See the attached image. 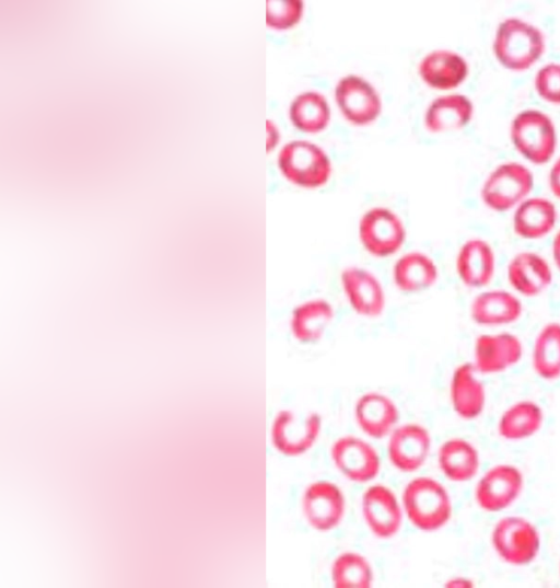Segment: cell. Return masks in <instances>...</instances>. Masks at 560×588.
<instances>
[{
	"instance_id": "obj_1",
	"label": "cell",
	"mask_w": 560,
	"mask_h": 588,
	"mask_svg": "<svg viewBox=\"0 0 560 588\" xmlns=\"http://www.w3.org/2000/svg\"><path fill=\"white\" fill-rule=\"evenodd\" d=\"M404 510L410 523L425 532L444 527L452 516V501L445 487L429 476L411 480L402 493Z\"/></svg>"
},
{
	"instance_id": "obj_2",
	"label": "cell",
	"mask_w": 560,
	"mask_h": 588,
	"mask_svg": "<svg viewBox=\"0 0 560 588\" xmlns=\"http://www.w3.org/2000/svg\"><path fill=\"white\" fill-rule=\"evenodd\" d=\"M540 31L518 19H508L498 26L493 51L506 69L522 71L536 64L544 53Z\"/></svg>"
},
{
	"instance_id": "obj_3",
	"label": "cell",
	"mask_w": 560,
	"mask_h": 588,
	"mask_svg": "<svg viewBox=\"0 0 560 588\" xmlns=\"http://www.w3.org/2000/svg\"><path fill=\"white\" fill-rule=\"evenodd\" d=\"M277 162L285 180L302 188L322 187L330 178L329 158L318 146L310 141L288 142L281 148Z\"/></svg>"
},
{
	"instance_id": "obj_4",
	"label": "cell",
	"mask_w": 560,
	"mask_h": 588,
	"mask_svg": "<svg viewBox=\"0 0 560 588\" xmlns=\"http://www.w3.org/2000/svg\"><path fill=\"white\" fill-rule=\"evenodd\" d=\"M515 149L534 164L547 163L556 150L557 136L551 119L538 109L518 113L511 125Z\"/></svg>"
},
{
	"instance_id": "obj_5",
	"label": "cell",
	"mask_w": 560,
	"mask_h": 588,
	"mask_svg": "<svg viewBox=\"0 0 560 588\" xmlns=\"http://www.w3.org/2000/svg\"><path fill=\"white\" fill-rule=\"evenodd\" d=\"M491 542L499 557L514 566L528 565L540 549V535L536 527L517 516L498 520L492 529Z\"/></svg>"
},
{
	"instance_id": "obj_6",
	"label": "cell",
	"mask_w": 560,
	"mask_h": 588,
	"mask_svg": "<svg viewBox=\"0 0 560 588\" xmlns=\"http://www.w3.org/2000/svg\"><path fill=\"white\" fill-rule=\"evenodd\" d=\"M406 229L400 217L385 207L366 210L359 221V239L368 254L387 258L397 254L406 241Z\"/></svg>"
},
{
	"instance_id": "obj_7",
	"label": "cell",
	"mask_w": 560,
	"mask_h": 588,
	"mask_svg": "<svg viewBox=\"0 0 560 588\" xmlns=\"http://www.w3.org/2000/svg\"><path fill=\"white\" fill-rule=\"evenodd\" d=\"M534 187L532 172L517 162L497 166L481 187V199L494 211H506L526 199Z\"/></svg>"
},
{
	"instance_id": "obj_8",
	"label": "cell",
	"mask_w": 560,
	"mask_h": 588,
	"mask_svg": "<svg viewBox=\"0 0 560 588\" xmlns=\"http://www.w3.org/2000/svg\"><path fill=\"white\" fill-rule=\"evenodd\" d=\"M320 430L322 416L318 413L298 414L290 410H282L272 420L271 442L279 453L299 457L315 445Z\"/></svg>"
},
{
	"instance_id": "obj_9",
	"label": "cell",
	"mask_w": 560,
	"mask_h": 588,
	"mask_svg": "<svg viewBox=\"0 0 560 588\" xmlns=\"http://www.w3.org/2000/svg\"><path fill=\"white\" fill-rule=\"evenodd\" d=\"M339 281L345 299L357 315L376 319L384 313L386 291L373 272L358 265L347 266L341 270Z\"/></svg>"
},
{
	"instance_id": "obj_10",
	"label": "cell",
	"mask_w": 560,
	"mask_h": 588,
	"mask_svg": "<svg viewBox=\"0 0 560 588\" xmlns=\"http://www.w3.org/2000/svg\"><path fill=\"white\" fill-rule=\"evenodd\" d=\"M330 456L336 469L355 483L370 482L381 469V459L375 448L355 436H342L335 440Z\"/></svg>"
},
{
	"instance_id": "obj_11",
	"label": "cell",
	"mask_w": 560,
	"mask_h": 588,
	"mask_svg": "<svg viewBox=\"0 0 560 588\" xmlns=\"http://www.w3.org/2000/svg\"><path fill=\"white\" fill-rule=\"evenodd\" d=\"M523 474L511 464H498L489 469L478 481L475 498L478 506L489 512L506 509L521 495Z\"/></svg>"
},
{
	"instance_id": "obj_12",
	"label": "cell",
	"mask_w": 560,
	"mask_h": 588,
	"mask_svg": "<svg viewBox=\"0 0 560 588\" xmlns=\"http://www.w3.org/2000/svg\"><path fill=\"white\" fill-rule=\"evenodd\" d=\"M346 501L340 488L328 481H317L306 487L302 496V511L315 530L335 529L345 516Z\"/></svg>"
},
{
	"instance_id": "obj_13",
	"label": "cell",
	"mask_w": 560,
	"mask_h": 588,
	"mask_svg": "<svg viewBox=\"0 0 560 588\" xmlns=\"http://www.w3.org/2000/svg\"><path fill=\"white\" fill-rule=\"evenodd\" d=\"M336 103L347 120L354 125H366L381 113V99L373 85L363 78L348 74L335 88Z\"/></svg>"
},
{
	"instance_id": "obj_14",
	"label": "cell",
	"mask_w": 560,
	"mask_h": 588,
	"mask_svg": "<svg viewBox=\"0 0 560 588\" xmlns=\"http://www.w3.org/2000/svg\"><path fill=\"white\" fill-rule=\"evenodd\" d=\"M520 338L508 332L481 334L474 345V362L478 373L495 374L515 366L522 358Z\"/></svg>"
},
{
	"instance_id": "obj_15",
	"label": "cell",
	"mask_w": 560,
	"mask_h": 588,
	"mask_svg": "<svg viewBox=\"0 0 560 588\" xmlns=\"http://www.w3.org/2000/svg\"><path fill=\"white\" fill-rule=\"evenodd\" d=\"M430 448L431 437L423 426L404 424L390 433L387 457L397 470L411 473L425 463Z\"/></svg>"
},
{
	"instance_id": "obj_16",
	"label": "cell",
	"mask_w": 560,
	"mask_h": 588,
	"mask_svg": "<svg viewBox=\"0 0 560 588\" xmlns=\"http://www.w3.org/2000/svg\"><path fill=\"white\" fill-rule=\"evenodd\" d=\"M361 509L366 526L375 537L388 539L400 530L402 511L387 486L375 484L368 487L362 495Z\"/></svg>"
},
{
	"instance_id": "obj_17",
	"label": "cell",
	"mask_w": 560,
	"mask_h": 588,
	"mask_svg": "<svg viewBox=\"0 0 560 588\" xmlns=\"http://www.w3.org/2000/svg\"><path fill=\"white\" fill-rule=\"evenodd\" d=\"M353 415L357 425L365 435L381 439L395 429L399 419V410L389 396L369 391L357 399Z\"/></svg>"
},
{
	"instance_id": "obj_18",
	"label": "cell",
	"mask_w": 560,
	"mask_h": 588,
	"mask_svg": "<svg viewBox=\"0 0 560 588\" xmlns=\"http://www.w3.org/2000/svg\"><path fill=\"white\" fill-rule=\"evenodd\" d=\"M335 316V308L327 299H306L292 309L289 330L296 342L314 344L325 336Z\"/></svg>"
},
{
	"instance_id": "obj_19",
	"label": "cell",
	"mask_w": 560,
	"mask_h": 588,
	"mask_svg": "<svg viewBox=\"0 0 560 588\" xmlns=\"http://www.w3.org/2000/svg\"><path fill=\"white\" fill-rule=\"evenodd\" d=\"M439 276L434 260L416 250L400 255L392 267L393 284L405 295H418L431 289L438 283Z\"/></svg>"
},
{
	"instance_id": "obj_20",
	"label": "cell",
	"mask_w": 560,
	"mask_h": 588,
	"mask_svg": "<svg viewBox=\"0 0 560 588\" xmlns=\"http://www.w3.org/2000/svg\"><path fill=\"white\" fill-rule=\"evenodd\" d=\"M458 279L468 288L481 289L493 279L495 256L491 245L481 239L467 240L455 260Z\"/></svg>"
},
{
	"instance_id": "obj_21",
	"label": "cell",
	"mask_w": 560,
	"mask_h": 588,
	"mask_svg": "<svg viewBox=\"0 0 560 588\" xmlns=\"http://www.w3.org/2000/svg\"><path fill=\"white\" fill-rule=\"evenodd\" d=\"M450 399L454 412L463 419L477 418L486 404V389L471 362L458 365L451 377Z\"/></svg>"
},
{
	"instance_id": "obj_22",
	"label": "cell",
	"mask_w": 560,
	"mask_h": 588,
	"mask_svg": "<svg viewBox=\"0 0 560 588\" xmlns=\"http://www.w3.org/2000/svg\"><path fill=\"white\" fill-rule=\"evenodd\" d=\"M469 313L471 320L478 325H509L521 318L523 304L513 292L499 289L486 290L472 299Z\"/></svg>"
},
{
	"instance_id": "obj_23",
	"label": "cell",
	"mask_w": 560,
	"mask_h": 588,
	"mask_svg": "<svg viewBox=\"0 0 560 588\" xmlns=\"http://www.w3.org/2000/svg\"><path fill=\"white\" fill-rule=\"evenodd\" d=\"M509 284L521 296L536 297L552 283V270L548 262L533 252L516 254L506 267Z\"/></svg>"
},
{
	"instance_id": "obj_24",
	"label": "cell",
	"mask_w": 560,
	"mask_h": 588,
	"mask_svg": "<svg viewBox=\"0 0 560 588\" xmlns=\"http://www.w3.org/2000/svg\"><path fill=\"white\" fill-rule=\"evenodd\" d=\"M421 79L431 88L451 90L458 87L468 74V65L458 54L450 50H434L419 65Z\"/></svg>"
},
{
	"instance_id": "obj_25",
	"label": "cell",
	"mask_w": 560,
	"mask_h": 588,
	"mask_svg": "<svg viewBox=\"0 0 560 588\" xmlns=\"http://www.w3.org/2000/svg\"><path fill=\"white\" fill-rule=\"evenodd\" d=\"M556 221L557 210L553 203L544 197H532L516 207L513 230L523 239H540L552 231Z\"/></svg>"
},
{
	"instance_id": "obj_26",
	"label": "cell",
	"mask_w": 560,
	"mask_h": 588,
	"mask_svg": "<svg viewBox=\"0 0 560 588\" xmlns=\"http://www.w3.org/2000/svg\"><path fill=\"white\" fill-rule=\"evenodd\" d=\"M441 472L453 482H467L476 476L480 466L478 450L465 439L444 441L438 451Z\"/></svg>"
},
{
	"instance_id": "obj_27",
	"label": "cell",
	"mask_w": 560,
	"mask_h": 588,
	"mask_svg": "<svg viewBox=\"0 0 560 588\" xmlns=\"http://www.w3.org/2000/svg\"><path fill=\"white\" fill-rule=\"evenodd\" d=\"M472 115L470 100L462 94L435 99L428 107L424 124L432 132H445L465 127Z\"/></svg>"
},
{
	"instance_id": "obj_28",
	"label": "cell",
	"mask_w": 560,
	"mask_h": 588,
	"mask_svg": "<svg viewBox=\"0 0 560 588\" xmlns=\"http://www.w3.org/2000/svg\"><path fill=\"white\" fill-rule=\"evenodd\" d=\"M542 423L541 407L534 401L522 400L502 413L498 422V433L508 440H522L535 435Z\"/></svg>"
},
{
	"instance_id": "obj_29",
	"label": "cell",
	"mask_w": 560,
	"mask_h": 588,
	"mask_svg": "<svg viewBox=\"0 0 560 588\" xmlns=\"http://www.w3.org/2000/svg\"><path fill=\"white\" fill-rule=\"evenodd\" d=\"M532 365L544 380L560 377V323L550 322L541 327L534 342Z\"/></svg>"
},
{
	"instance_id": "obj_30",
	"label": "cell",
	"mask_w": 560,
	"mask_h": 588,
	"mask_svg": "<svg viewBox=\"0 0 560 588\" xmlns=\"http://www.w3.org/2000/svg\"><path fill=\"white\" fill-rule=\"evenodd\" d=\"M289 116L300 131L315 134L326 128L330 108L326 99L313 91L299 94L290 104Z\"/></svg>"
},
{
	"instance_id": "obj_31",
	"label": "cell",
	"mask_w": 560,
	"mask_h": 588,
	"mask_svg": "<svg viewBox=\"0 0 560 588\" xmlns=\"http://www.w3.org/2000/svg\"><path fill=\"white\" fill-rule=\"evenodd\" d=\"M331 579L337 588H368L372 585L373 572L364 556L346 552L334 561Z\"/></svg>"
},
{
	"instance_id": "obj_32",
	"label": "cell",
	"mask_w": 560,
	"mask_h": 588,
	"mask_svg": "<svg viewBox=\"0 0 560 588\" xmlns=\"http://www.w3.org/2000/svg\"><path fill=\"white\" fill-rule=\"evenodd\" d=\"M302 12L301 1H267L266 22L272 28L287 30L300 21Z\"/></svg>"
},
{
	"instance_id": "obj_33",
	"label": "cell",
	"mask_w": 560,
	"mask_h": 588,
	"mask_svg": "<svg viewBox=\"0 0 560 588\" xmlns=\"http://www.w3.org/2000/svg\"><path fill=\"white\" fill-rule=\"evenodd\" d=\"M535 89L545 101L560 104V65L548 64L540 68L535 77Z\"/></svg>"
},
{
	"instance_id": "obj_34",
	"label": "cell",
	"mask_w": 560,
	"mask_h": 588,
	"mask_svg": "<svg viewBox=\"0 0 560 588\" xmlns=\"http://www.w3.org/2000/svg\"><path fill=\"white\" fill-rule=\"evenodd\" d=\"M549 187L551 193L560 199V158L555 162L550 170Z\"/></svg>"
},
{
	"instance_id": "obj_35",
	"label": "cell",
	"mask_w": 560,
	"mask_h": 588,
	"mask_svg": "<svg viewBox=\"0 0 560 588\" xmlns=\"http://www.w3.org/2000/svg\"><path fill=\"white\" fill-rule=\"evenodd\" d=\"M552 257L557 268L560 270V230L553 238L552 242Z\"/></svg>"
}]
</instances>
